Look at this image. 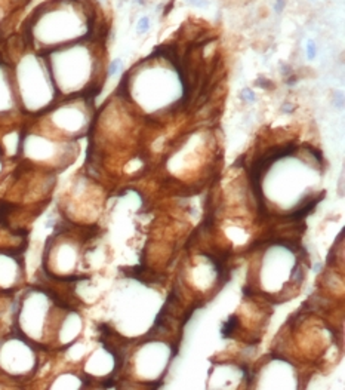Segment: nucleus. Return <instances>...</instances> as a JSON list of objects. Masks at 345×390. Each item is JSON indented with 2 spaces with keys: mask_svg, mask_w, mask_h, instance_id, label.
<instances>
[{
  "mask_svg": "<svg viewBox=\"0 0 345 390\" xmlns=\"http://www.w3.org/2000/svg\"><path fill=\"white\" fill-rule=\"evenodd\" d=\"M317 56V45H316V42L314 40H310L307 42V58L311 61V60H314Z\"/></svg>",
  "mask_w": 345,
  "mask_h": 390,
  "instance_id": "nucleus-3",
  "label": "nucleus"
},
{
  "mask_svg": "<svg viewBox=\"0 0 345 390\" xmlns=\"http://www.w3.org/2000/svg\"><path fill=\"white\" fill-rule=\"evenodd\" d=\"M242 100L247 102H253L255 101V94H253V91L249 89V87H244L243 91H242Z\"/></svg>",
  "mask_w": 345,
  "mask_h": 390,
  "instance_id": "nucleus-5",
  "label": "nucleus"
},
{
  "mask_svg": "<svg viewBox=\"0 0 345 390\" xmlns=\"http://www.w3.org/2000/svg\"><path fill=\"white\" fill-rule=\"evenodd\" d=\"M283 111L284 113H290V111H293V105H292V104H284Z\"/></svg>",
  "mask_w": 345,
  "mask_h": 390,
  "instance_id": "nucleus-10",
  "label": "nucleus"
},
{
  "mask_svg": "<svg viewBox=\"0 0 345 390\" xmlns=\"http://www.w3.org/2000/svg\"><path fill=\"white\" fill-rule=\"evenodd\" d=\"M237 325H238V317L236 315H231L228 317V321L224 323L222 329H221V334H222V338H228V337L233 335V332L234 329L237 328Z\"/></svg>",
  "mask_w": 345,
  "mask_h": 390,
  "instance_id": "nucleus-1",
  "label": "nucleus"
},
{
  "mask_svg": "<svg viewBox=\"0 0 345 390\" xmlns=\"http://www.w3.org/2000/svg\"><path fill=\"white\" fill-rule=\"evenodd\" d=\"M321 199V196L318 197V199H316V200H312V202H310L308 205H305L304 208H299V209H296L295 212H292L290 215H289V218L290 220H301V218H304L307 214H310V211L311 209H314L316 208V205H317V202Z\"/></svg>",
  "mask_w": 345,
  "mask_h": 390,
  "instance_id": "nucleus-2",
  "label": "nucleus"
},
{
  "mask_svg": "<svg viewBox=\"0 0 345 390\" xmlns=\"http://www.w3.org/2000/svg\"><path fill=\"white\" fill-rule=\"evenodd\" d=\"M284 6H286V0H276V5H274V11L277 12V14H280L282 11L284 9Z\"/></svg>",
  "mask_w": 345,
  "mask_h": 390,
  "instance_id": "nucleus-7",
  "label": "nucleus"
},
{
  "mask_svg": "<svg viewBox=\"0 0 345 390\" xmlns=\"http://www.w3.org/2000/svg\"><path fill=\"white\" fill-rule=\"evenodd\" d=\"M191 3L197 7H207L209 6V2H207V0H191Z\"/></svg>",
  "mask_w": 345,
  "mask_h": 390,
  "instance_id": "nucleus-8",
  "label": "nucleus"
},
{
  "mask_svg": "<svg viewBox=\"0 0 345 390\" xmlns=\"http://www.w3.org/2000/svg\"><path fill=\"white\" fill-rule=\"evenodd\" d=\"M148 30H150V18L142 16L141 20L138 21V24H136V31L139 34H144V33H147Z\"/></svg>",
  "mask_w": 345,
  "mask_h": 390,
  "instance_id": "nucleus-4",
  "label": "nucleus"
},
{
  "mask_svg": "<svg viewBox=\"0 0 345 390\" xmlns=\"http://www.w3.org/2000/svg\"><path fill=\"white\" fill-rule=\"evenodd\" d=\"M120 65H122V61L120 60H114V61H111V64H110V76H114V74H117V71L120 70Z\"/></svg>",
  "mask_w": 345,
  "mask_h": 390,
  "instance_id": "nucleus-6",
  "label": "nucleus"
},
{
  "mask_svg": "<svg viewBox=\"0 0 345 390\" xmlns=\"http://www.w3.org/2000/svg\"><path fill=\"white\" fill-rule=\"evenodd\" d=\"M256 85H258V86H261V87H271L270 86L271 83L267 80V79H264V77H259V79L256 80Z\"/></svg>",
  "mask_w": 345,
  "mask_h": 390,
  "instance_id": "nucleus-9",
  "label": "nucleus"
}]
</instances>
